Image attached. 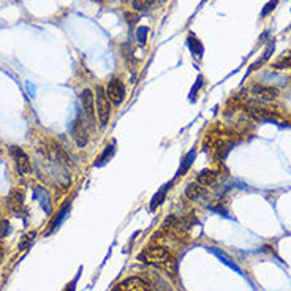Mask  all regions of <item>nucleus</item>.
Wrapping results in <instances>:
<instances>
[{
  "label": "nucleus",
  "mask_w": 291,
  "mask_h": 291,
  "mask_svg": "<svg viewBox=\"0 0 291 291\" xmlns=\"http://www.w3.org/2000/svg\"><path fill=\"white\" fill-rule=\"evenodd\" d=\"M277 89L266 86H252L241 94V98L246 103L252 104V106H263V104L272 103L274 100H277Z\"/></svg>",
  "instance_id": "obj_2"
},
{
  "label": "nucleus",
  "mask_w": 291,
  "mask_h": 291,
  "mask_svg": "<svg viewBox=\"0 0 291 291\" xmlns=\"http://www.w3.org/2000/svg\"><path fill=\"white\" fill-rule=\"evenodd\" d=\"M70 207H72V203H65L64 206H62V209H61V212L57 214L55 217H54V220H52V223H51V226H49V229H48V232H51V231H54L57 226H59L61 223H62V220L67 217V214L70 212Z\"/></svg>",
  "instance_id": "obj_15"
},
{
  "label": "nucleus",
  "mask_w": 291,
  "mask_h": 291,
  "mask_svg": "<svg viewBox=\"0 0 291 291\" xmlns=\"http://www.w3.org/2000/svg\"><path fill=\"white\" fill-rule=\"evenodd\" d=\"M209 192H207V187H203V185L200 184H189L187 185V189H185V196L189 198L190 201H203L206 200Z\"/></svg>",
  "instance_id": "obj_11"
},
{
  "label": "nucleus",
  "mask_w": 291,
  "mask_h": 291,
  "mask_svg": "<svg viewBox=\"0 0 291 291\" xmlns=\"http://www.w3.org/2000/svg\"><path fill=\"white\" fill-rule=\"evenodd\" d=\"M2 258H4V250H2V247H0V261H2Z\"/></svg>",
  "instance_id": "obj_24"
},
{
  "label": "nucleus",
  "mask_w": 291,
  "mask_h": 291,
  "mask_svg": "<svg viewBox=\"0 0 291 291\" xmlns=\"http://www.w3.org/2000/svg\"><path fill=\"white\" fill-rule=\"evenodd\" d=\"M33 198L40 201L43 211H44L46 214L51 212V200H49V195H48V192H46L43 187H35V189H33Z\"/></svg>",
  "instance_id": "obj_13"
},
{
  "label": "nucleus",
  "mask_w": 291,
  "mask_h": 291,
  "mask_svg": "<svg viewBox=\"0 0 291 291\" xmlns=\"http://www.w3.org/2000/svg\"><path fill=\"white\" fill-rule=\"evenodd\" d=\"M115 291H154V288L141 277H129L118 285Z\"/></svg>",
  "instance_id": "obj_8"
},
{
  "label": "nucleus",
  "mask_w": 291,
  "mask_h": 291,
  "mask_svg": "<svg viewBox=\"0 0 291 291\" xmlns=\"http://www.w3.org/2000/svg\"><path fill=\"white\" fill-rule=\"evenodd\" d=\"M81 104H83V112L86 114L87 122L90 125H95V98H94V92L90 89H84L81 92Z\"/></svg>",
  "instance_id": "obj_6"
},
{
  "label": "nucleus",
  "mask_w": 291,
  "mask_h": 291,
  "mask_svg": "<svg viewBox=\"0 0 291 291\" xmlns=\"http://www.w3.org/2000/svg\"><path fill=\"white\" fill-rule=\"evenodd\" d=\"M106 95L112 104H121L125 100V86L119 78H112L108 83Z\"/></svg>",
  "instance_id": "obj_9"
},
{
  "label": "nucleus",
  "mask_w": 291,
  "mask_h": 291,
  "mask_svg": "<svg viewBox=\"0 0 291 291\" xmlns=\"http://www.w3.org/2000/svg\"><path fill=\"white\" fill-rule=\"evenodd\" d=\"M8 207L11 209V212L18 217H24L27 209H26V204H24V196L19 192H11L10 196H8Z\"/></svg>",
  "instance_id": "obj_10"
},
{
  "label": "nucleus",
  "mask_w": 291,
  "mask_h": 291,
  "mask_svg": "<svg viewBox=\"0 0 291 291\" xmlns=\"http://www.w3.org/2000/svg\"><path fill=\"white\" fill-rule=\"evenodd\" d=\"M218 178H220L218 171H215V169H203L196 176V182L200 185H203V187H212V185L217 184Z\"/></svg>",
  "instance_id": "obj_12"
},
{
  "label": "nucleus",
  "mask_w": 291,
  "mask_h": 291,
  "mask_svg": "<svg viewBox=\"0 0 291 291\" xmlns=\"http://www.w3.org/2000/svg\"><path fill=\"white\" fill-rule=\"evenodd\" d=\"M171 185H172V182H168L165 187L160 189V190L155 193V196L152 198V201H150V209H152V211H154V209H155L158 204L163 203V200H165V195H166V192H168V189L171 187Z\"/></svg>",
  "instance_id": "obj_16"
},
{
  "label": "nucleus",
  "mask_w": 291,
  "mask_h": 291,
  "mask_svg": "<svg viewBox=\"0 0 291 291\" xmlns=\"http://www.w3.org/2000/svg\"><path fill=\"white\" fill-rule=\"evenodd\" d=\"M155 0H132V5L136 11H141V13H146L150 8L154 7Z\"/></svg>",
  "instance_id": "obj_17"
},
{
  "label": "nucleus",
  "mask_w": 291,
  "mask_h": 291,
  "mask_svg": "<svg viewBox=\"0 0 291 291\" xmlns=\"http://www.w3.org/2000/svg\"><path fill=\"white\" fill-rule=\"evenodd\" d=\"M147 32H149V29L147 27H139L138 30H136V38H138V41L141 43V44H146V40H147Z\"/></svg>",
  "instance_id": "obj_20"
},
{
  "label": "nucleus",
  "mask_w": 291,
  "mask_h": 291,
  "mask_svg": "<svg viewBox=\"0 0 291 291\" xmlns=\"http://www.w3.org/2000/svg\"><path fill=\"white\" fill-rule=\"evenodd\" d=\"M72 136L75 139V143L78 147H86L89 143V133H87V127L84 119L78 115L75 119L73 125H72Z\"/></svg>",
  "instance_id": "obj_7"
},
{
  "label": "nucleus",
  "mask_w": 291,
  "mask_h": 291,
  "mask_svg": "<svg viewBox=\"0 0 291 291\" xmlns=\"http://www.w3.org/2000/svg\"><path fill=\"white\" fill-rule=\"evenodd\" d=\"M196 155V150L195 149H192L190 152L184 157V161H182V165H181V168H179V172H178V176L179 174H185L189 171V168L192 166V163H193V157Z\"/></svg>",
  "instance_id": "obj_18"
},
{
  "label": "nucleus",
  "mask_w": 291,
  "mask_h": 291,
  "mask_svg": "<svg viewBox=\"0 0 291 291\" xmlns=\"http://www.w3.org/2000/svg\"><path fill=\"white\" fill-rule=\"evenodd\" d=\"M138 260L149 264V266H154L157 269H161L168 272L169 275H176L178 274V261L172 255L161 246H150L147 249H144L141 253L138 255Z\"/></svg>",
  "instance_id": "obj_1"
},
{
  "label": "nucleus",
  "mask_w": 291,
  "mask_h": 291,
  "mask_svg": "<svg viewBox=\"0 0 291 291\" xmlns=\"http://www.w3.org/2000/svg\"><path fill=\"white\" fill-rule=\"evenodd\" d=\"M163 231H166L169 236L172 238H184L185 235H187V231H189V225L185 220H179L176 218L174 215L171 217H166L165 220V223H163Z\"/></svg>",
  "instance_id": "obj_5"
},
{
  "label": "nucleus",
  "mask_w": 291,
  "mask_h": 291,
  "mask_svg": "<svg viewBox=\"0 0 291 291\" xmlns=\"http://www.w3.org/2000/svg\"><path fill=\"white\" fill-rule=\"evenodd\" d=\"M97 114L101 127H106L111 118V101L106 95V90L101 86L97 87Z\"/></svg>",
  "instance_id": "obj_3"
},
{
  "label": "nucleus",
  "mask_w": 291,
  "mask_h": 291,
  "mask_svg": "<svg viewBox=\"0 0 291 291\" xmlns=\"http://www.w3.org/2000/svg\"><path fill=\"white\" fill-rule=\"evenodd\" d=\"M8 152H10V157L13 158V161H15L18 172H21V174H30V172H32L30 158H29V155H27L21 147H18V146H10Z\"/></svg>",
  "instance_id": "obj_4"
},
{
  "label": "nucleus",
  "mask_w": 291,
  "mask_h": 291,
  "mask_svg": "<svg viewBox=\"0 0 291 291\" xmlns=\"http://www.w3.org/2000/svg\"><path fill=\"white\" fill-rule=\"evenodd\" d=\"M8 231H10V225L7 220L2 218V215H0V238H4L8 235Z\"/></svg>",
  "instance_id": "obj_21"
},
{
  "label": "nucleus",
  "mask_w": 291,
  "mask_h": 291,
  "mask_svg": "<svg viewBox=\"0 0 291 291\" xmlns=\"http://www.w3.org/2000/svg\"><path fill=\"white\" fill-rule=\"evenodd\" d=\"M149 277H150V280H152V286H154L155 291H172L171 285L160 274L154 272V274H150Z\"/></svg>",
  "instance_id": "obj_14"
},
{
  "label": "nucleus",
  "mask_w": 291,
  "mask_h": 291,
  "mask_svg": "<svg viewBox=\"0 0 291 291\" xmlns=\"http://www.w3.org/2000/svg\"><path fill=\"white\" fill-rule=\"evenodd\" d=\"M114 152H115V147H114V144L108 146L106 149H104V150H103V154L100 155V160L97 161V165H103V163H104V161H109V160L112 158Z\"/></svg>",
  "instance_id": "obj_19"
},
{
  "label": "nucleus",
  "mask_w": 291,
  "mask_h": 291,
  "mask_svg": "<svg viewBox=\"0 0 291 291\" xmlns=\"http://www.w3.org/2000/svg\"><path fill=\"white\" fill-rule=\"evenodd\" d=\"M277 4H278V0H272V2H269V4H267V5H266V8L261 11V16L264 18V16H267V15H269L271 11L275 8V5H277Z\"/></svg>",
  "instance_id": "obj_22"
},
{
  "label": "nucleus",
  "mask_w": 291,
  "mask_h": 291,
  "mask_svg": "<svg viewBox=\"0 0 291 291\" xmlns=\"http://www.w3.org/2000/svg\"><path fill=\"white\" fill-rule=\"evenodd\" d=\"M33 238H35V232L32 231V232H29V235L26 236V239H24V242L21 244V249H26L27 246H29V242L30 241H33Z\"/></svg>",
  "instance_id": "obj_23"
}]
</instances>
